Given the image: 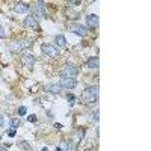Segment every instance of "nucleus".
<instances>
[{
	"instance_id": "obj_1",
	"label": "nucleus",
	"mask_w": 151,
	"mask_h": 151,
	"mask_svg": "<svg viewBox=\"0 0 151 151\" xmlns=\"http://www.w3.org/2000/svg\"><path fill=\"white\" fill-rule=\"evenodd\" d=\"M98 98V85H92V86H88L86 89L82 92V101L85 104H91L95 103Z\"/></svg>"
},
{
	"instance_id": "obj_2",
	"label": "nucleus",
	"mask_w": 151,
	"mask_h": 151,
	"mask_svg": "<svg viewBox=\"0 0 151 151\" xmlns=\"http://www.w3.org/2000/svg\"><path fill=\"white\" fill-rule=\"evenodd\" d=\"M30 45H32V41H29V40H15V41L9 42V50L14 53H20L23 50L29 48Z\"/></svg>"
},
{
	"instance_id": "obj_3",
	"label": "nucleus",
	"mask_w": 151,
	"mask_h": 151,
	"mask_svg": "<svg viewBox=\"0 0 151 151\" xmlns=\"http://www.w3.org/2000/svg\"><path fill=\"white\" fill-rule=\"evenodd\" d=\"M59 74H60V77H76L79 74V68L73 64H65L59 70Z\"/></svg>"
},
{
	"instance_id": "obj_4",
	"label": "nucleus",
	"mask_w": 151,
	"mask_h": 151,
	"mask_svg": "<svg viewBox=\"0 0 151 151\" xmlns=\"http://www.w3.org/2000/svg\"><path fill=\"white\" fill-rule=\"evenodd\" d=\"M41 52L44 53V56H48V58H58L60 55L59 48L52 45V44H42L41 45Z\"/></svg>"
},
{
	"instance_id": "obj_5",
	"label": "nucleus",
	"mask_w": 151,
	"mask_h": 151,
	"mask_svg": "<svg viewBox=\"0 0 151 151\" xmlns=\"http://www.w3.org/2000/svg\"><path fill=\"white\" fill-rule=\"evenodd\" d=\"M59 86L65 88V89H73V88L77 86V80H76L74 77H60Z\"/></svg>"
},
{
	"instance_id": "obj_6",
	"label": "nucleus",
	"mask_w": 151,
	"mask_h": 151,
	"mask_svg": "<svg viewBox=\"0 0 151 151\" xmlns=\"http://www.w3.org/2000/svg\"><path fill=\"white\" fill-rule=\"evenodd\" d=\"M23 24H24L26 27L35 29L36 32H40V30H41V29H40V24H38V21H36V18H35V15H27L26 18H24Z\"/></svg>"
},
{
	"instance_id": "obj_7",
	"label": "nucleus",
	"mask_w": 151,
	"mask_h": 151,
	"mask_svg": "<svg viewBox=\"0 0 151 151\" xmlns=\"http://www.w3.org/2000/svg\"><path fill=\"white\" fill-rule=\"evenodd\" d=\"M70 30H71L73 33H76V35H79V36H85V35H86V27L82 26V24H79V23L70 24Z\"/></svg>"
},
{
	"instance_id": "obj_8",
	"label": "nucleus",
	"mask_w": 151,
	"mask_h": 151,
	"mask_svg": "<svg viewBox=\"0 0 151 151\" xmlns=\"http://www.w3.org/2000/svg\"><path fill=\"white\" fill-rule=\"evenodd\" d=\"M83 136H85V130H83V129H77V130L74 132L73 137H71V142L77 147V145L80 144V141L83 139Z\"/></svg>"
},
{
	"instance_id": "obj_9",
	"label": "nucleus",
	"mask_w": 151,
	"mask_h": 151,
	"mask_svg": "<svg viewBox=\"0 0 151 151\" xmlns=\"http://www.w3.org/2000/svg\"><path fill=\"white\" fill-rule=\"evenodd\" d=\"M21 62H23V64L26 65L27 68H32L33 64H35V56L30 55V53H24V55L21 56Z\"/></svg>"
},
{
	"instance_id": "obj_10",
	"label": "nucleus",
	"mask_w": 151,
	"mask_h": 151,
	"mask_svg": "<svg viewBox=\"0 0 151 151\" xmlns=\"http://www.w3.org/2000/svg\"><path fill=\"white\" fill-rule=\"evenodd\" d=\"M86 26L89 29H95L98 26V17L95 14H89L86 17Z\"/></svg>"
},
{
	"instance_id": "obj_11",
	"label": "nucleus",
	"mask_w": 151,
	"mask_h": 151,
	"mask_svg": "<svg viewBox=\"0 0 151 151\" xmlns=\"http://www.w3.org/2000/svg\"><path fill=\"white\" fill-rule=\"evenodd\" d=\"M29 5L26 3V2H17L15 5H14V11L17 12V14H24V12H27L29 11Z\"/></svg>"
},
{
	"instance_id": "obj_12",
	"label": "nucleus",
	"mask_w": 151,
	"mask_h": 151,
	"mask_svg": "<svg viewBox=\"0 0 151 151\" xmlns=\"http://www.w3.org/2000/svg\"><path fill=\"white\" fill-rule=\"evenodd\" d=\"M35 14H38L42 18H47V12H45V3L44 2H38L35 6Z\"/></svg>"
},
{
	"instance_id": "obj_13",
	"label": "nucleus",
	"mask_w": 151,
	"mask_h": 151,
	"mask_svg": "<svg viewBox=\"0 0 151 151\" xmlns=\"http://www.w3.org/2000/svg\"><path fill=\"white\" fill-rule=\"evenodd\" d=\"M60 148L64 150V151H76V147L73 142H71V139H64L62 141V144H60Z\"/></svg>"
},
{
	"instance_id": "obj_14",
	"label": "nucleus",
	"mask_w": 151,
	"mask_h": 151,
	"mask_svg": "<svg viewBox=\"0 0 151 151\" xmlns=\"http://www.w3.org/2000/svg\"><path fill=\"white\" fill-rule=\"evenodd\" d=\"M86 67L88 68H91V70H97L98 67H100V60H98V58L95 56V58H89L86 60Z\"/></svg>"
},
{
	"instance_id": "obj_15",
	"label": "nucleus",
	"mask_w": 151,
	"mask_h": 151,
	"mask_svg": "<svg viewBox=\"0 0 151 151\" xmlns=\"http://www.w3.org/2000/svg\"><path fill=\"white\" fill-rule=\"evenodd\" d=\"M60 89H62V88L59 86V83H50V85L45 86V91L47 92H53V94H59Z\"/></svg>"
},
{
	"instance_id": "obj_16",
	"label": "nucleus",
	"mask_w": 151,
	"mask_h": 151,
	"mask_svg": "<svg viewBox=\"0 0 151 151\" xmlns=\"http://www.w3.org/2000/svg\"><path fill=\"white\" fill-rule=\"evenodd\" d=\"M55 41H56V44H58L59 47H65V45H67V40H65L64 35H58V36L55 38Z\"/></svg>"
},
{
	"instance_id": "obj_17",
	"label": "nucleus",
	"mask_w": 151,
	"mask_h": 151,
	"mask_svg": "<svg viewBox=\"0 0 151 151\" xmlns=\"http://www.w3.org/2000/svg\"><path fill=\"white\" fill-rule=\"evenodd\" d=\"M9 125H11V127L15 130V129H18L20 125H21V121H20L18 118H12V119L9 121Z\"/></svg>"
},
{
	"instance_id": "obj_18",
	"label": "nucleus",
	"mask_w": 151,
	"mask_h": 151,
	"mask_svg": "<svg viewBox=\"0 0 151 151\" xmlns=\"http://www.w3.org/2000/svg\"><path fill=\"white\" fill-rule=\"evenodd\" d=\"M18 145H20V148H24L26 151H32V147H30V145H29V144H27L26 141H21V142H20Z\"/></svg>"
},
{
	"instance_id": "obj_19",
	"label": "nucleus",
	"mask_w": 151,
	"mask_h": 151,
	"mask_svg": "<svg viewBox=\"0 0 151 151\" xmlns=\"http://www.w3.org/2000/svg\"><path fill=\"white\" fill-rule=\"evenodd\" d=\"M26 112H27V109L24 107V106L18 107V115H26Z\"/></svg>"
},
{
	"instance_id": "obj_20",
	"label": "nucleus",
	"mask_w": 151,
	"mask_h": 151,
	"mask_svg": "<svg viewBox=\"0 0 151 151\" xmlns=\"http://www.w3.org/2000/svg\"><path fill=\"white\" fill-rule=\"evenodd\" d=\"M67 100H68V104H70V106H73L76 98H74V95H67Z\"/></svg>"
},
{
	"instance_id": "obj_21",
	"label": "nucleus",
	"mask_w": 151,
	"mask_h": 151,
	"mask_svg": "<svg viewBox=\"0 0 151 151\" xmlns=\"http://www.w3.org/2000/svg\"><path fill=\"white\" fill-rule=\"evenodd\" d=\"M6 133H8V136H11V137H14V136H15V133H17V132H15V130H14V129H11V130H9V129H8V132H6Z\"/></svg>"
},
{
	"instance_id": "obj_22",
	"label": "nucleus",
	"mask_w": 151,
	"mask_h": 151,
	"mask_svg": "<svg viewBox=\"0 0 151 151\" xmlns=\"http://www.w3.org/2000/svg\"><path fill=\"white\" fill-rule=\"evenodd\" d=\"M30 122H36V116L35 115H29V118H27Z\"/></svg>"
},
{
	"instance_id": "obj_23",
	"label": "nucleus",
	"mask_w": 151,
	"mask_h": 151,
	"mask_svg": "<svg viewBox=\"0 0 151 151\" xmlns=\"http://www.w3.org/2000/svg\"><path fill=\"white\" fill-rule=\"evenodd\" d=\"M5 36H6V33H5L3 27H0V40H2V38H5Z\"/></svg>"
},
{
	"instance_id": "obj_24",
	"label": "nucleus",
	"mask_w": 151,
	"mask_h": 151,
	"mask_svg": "<svg viewBox=\"0 0 151 151\" xmlns=\"http://www.w3.org/2000/svg\"><path fill=\"white\" fill-rule=\"evenodd\" d=\"M3 122H5V119H3V116H2V115H0V127L3 125Z\"/></svg>"
},
{
	"instance_id": "obj_25",
	"label": "nucleus",
	"mask_w": 151,
	"mask_h": 151,
	"mask_svg": "<svg viewBox=\"0 0 151 151\" xmlns=\"http://www.w3.org/2000/svg\"><path fill=\"white\" fill-rule=\"evenodd\" d=\"M55 127H56L58 130H60V129H62V124H55Z\"/></svg>"
},
{
	"instance_id": "obj_26",
	"label": "nucleus",
	"mask_w": 151,
	"mask_h": 151,
	"mask_svg": "<svg viewBox=\"0 0 151 151\" xmlns=\"http://www.w3.org/2000/svg\"><path fill=\"white\" fill-rule=\"evenodd\" d=\"M55 151H64V150H62L60 147H56V150H55Z\"/></svg>"
},
{
	"instance_id": "obj_27",
	"label": "nucleus",
	"mask_w": 151,
	"mask_h": 151,
	"mask_svg": "<svg viewBox=\"0 0 151 151\" xmlns=\"http://www.w3.org/2000/svg\"><path fill=\"white\" fill-rule=\"evenodd\" d=\"M0 151H6V148L5 147H0Z\"/></svg>"
},
{
	"instance_id": "obj_28",
	"label": "nucleus",
	"mask_w": 151,
	"mask_h": 151,
	"mask_svg": "<svg viewBox=\"0 0 151 151\" xmlns=\"http://www.w3.org/2000/svg\"><path fill=\"white\" fill-rule=\"evenodd\" d=\"M41 151H48V148H47V147H45V148H42V150H41Z\"/></svg>"
},
{
	"instance_id": "obj_29",
	"label": "nucleus",
	"mask_w": 151,
	"mask_h": 151,
	"mask_svg": "<svg viewBox=\"0 0 151 151\" xmlns=\"http://www.w3.org/2000/svg\"><path fill=\"white\" fill-rule=\"evenodd\" d=\"M0 139H2V134H0Z\"/></svg>"
}]
</instances>
